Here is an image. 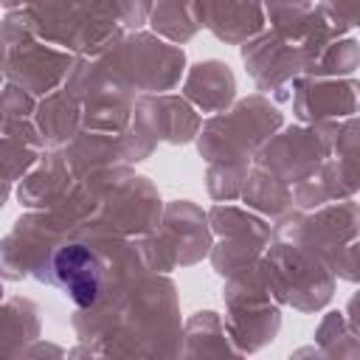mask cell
I'll use <instances>...</instances> for the list:
<instances>
[{
	"instance_id": "1",
	"label": "cell",
	"mask_w": 360,
	"mask_h": 360,
	"mask_svg": "<svg viewBox=\"0 0 360 360\" xmlns=\"http://www.w3.org/2000/svg\"><path fill=\"white\" fill-rule=\"evenodd\" d=\"M45 276L53 287H59L76 307H93L101 298L104 273L98 256L84 245H59L51 250L45 262Z\"/></svg>"
}]
</instances>
